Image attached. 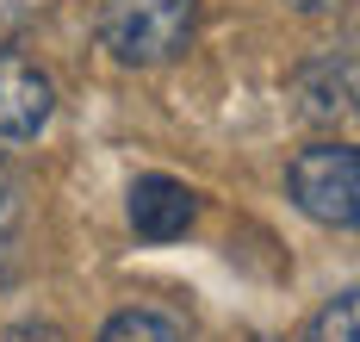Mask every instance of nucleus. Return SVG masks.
Wrapping results in <instances>:
<instances>
[{
  "mask_svg": "<svg viewBox=\"0 0 360 342\" xmlns=\"http://www.w3.org/2000/svg\"><path fill=\"white\" fill-rule=\"evenodd\" d=\"M100 50L124 69H162L199 32V0H100Z\"/></svg>",
  "mask_w": 360,
  "mask_h": 342,
  "instance_id": "obj_1",
  "label": "nucleus"
},
{
  "mask_svg": "<svg viewBox=\"0 0 360 342\" xmlns=\"http://www.w3.org/2000/svg\"><path fill=\"white\" fill-rule=\"evenodd\" d=\"M286 193L304 218H317L329 230H354L360 224V156L354 144H311L292 156Z\"/></svg>",
  "mask_w": 360,
  "mask_h": 342,
  "instance_id": "obj_2",
  "label": "nucleus"
},
{
  "mask_svg": "<svg viewBox=\"0 0 360 342\" xmlns=\"http://www.w3.org/2000/svg\"><path fill=\"white\" fill-rule=\"evenodd\" d=\"M56 118V87L32 56L0 50V144H32Z\"/></svg>",
  "mask_w": 360,
  "mask_h": 342,
  "instance_id": "obj_3",
  "label": "nucleus"
},
{
  "mask_svg": "<svg viewBox=\"0 0 360 342\" xmlns=\"http://www.w3.org/2000/svg\"><path fill=\"white\" fill-rule=\"evenodd\" d=\"M124 212H131V230L143 243H174L199 218V193L186 187V181H174V175H137Z\"/></svg>",
  "mask_w": 360,
  "mask_h": 342,
  "instance_id": "obj_4",
  "label": "nucleus"
},
{
  "mask_svg": "<svg viewBox=\"0 0 360 342\" xmlns=\"http://www.w3.org/2000/svg\"><path fill=\"white\" fill-rule=\"evenodd\" d=\"M292 100H298V118H311V125L348 118L354 113V56H348V50L311 56V63L292 75Z\"/></svg>",
  "mask_w": 360,
  "mask_h": 342,
  "instance_id": "obj_5",
  "label": "nucleus"
},
{
  "mask_svg": "<svg viewBox=\"0 0 360 342\" xmlns=\"http://www.w3.org/2000/svg\"><path fill=\"white\" fill-rule=\"evenodd\" d=\"M19 236H25V187L13 168H0V280L19 267Z\"/></svg>",
  "mask_w": 360,
  "mask_h": 342,
  "instance_id": "obj_6",
  "label": "nucleus"
},
{
  "mask_svg": "<svg viewBox=\"0 0 360 342\" xmlns=\"http://www.w3.org/2000/svg\"><path fill=\"white\" fill-rule=\"evenodd\" d=\"M354 330H360V293L348 286V293H335V299L311 317L304 342H354Z\"/></svg>",
  "mask_w": 360,
  "mask_h": 342,
  "instance_id": "obj_7",
  "label": "nucleus"
},
{
  "mask_svg": "<svg viewBox=\"0 0 360 342\" xmlns=\"http://www.w3.org/2000/svg\"><path fill=\"white\" fill-rule=\"evenodd\" d=\"M100 342H180V330L168 317H155V311H118L100 330Z\"/></svg>",
  "mask_w": 360,
  "mask_h": 342,
  "instance_id": "obj_8",
  "label": "nucleus"
},
{
  "mask_svg": "<svg viewBox=\"0 0 360 342\" xmlns=\"http://www.w3.org/2000/svg\"><path fill=\"white\" fill-rule=\"evenodd\" d=\"M6 342H63V330H56V324H13Z\"/></svg>",
  "mask_w": 360,
  "mask_h": 342,
  "instance_id": "obj_9",
  "label": "nucleus"
},
{
  "mask_svg": "<svg viewBox=\"0 0 360 342\" xmlns=\"http://www.w3.org/2000/svg\"><path fill=\"white\" fill-rule=\"evenodd\" d=\"M292 13H329V6H342V0H286Z\"/></svg>",
  "mask_w": 360,
  "mask_h": 342,
  "instance_id": "obj_10",
  "label": "nucleus"
}]
</instances>
